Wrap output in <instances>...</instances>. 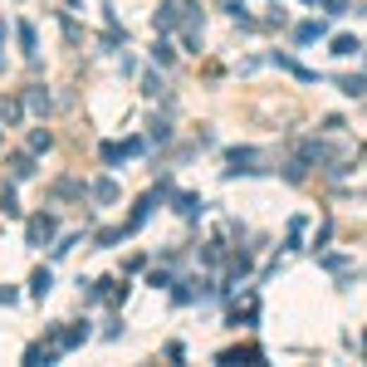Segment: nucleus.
<instances>
[{"label":"nucleus","mask_w":367,"mask_h":367,"mask_svg":"<svg viewBox=\"0 0 367 367\" xmlns=\"http://www.w3.org/2000/svg\"><path fill=\"white\" fill-rule=\"evenodd\" d=\"M191 20H201L196 15V0H167L162 10H157V35H167V30H182Z\"/></svg>","instance_id":"f257e3e1"},{"label":"nucleus","mask_w":367,"mask_h":367,"mask_svg":"<svg viewBox=\"0 0 367 367\" xmlns=\"http://www.w3.org/2000/svg\"><path fill=\"white\" fill-rule=\"evenodd\" d=\"M225 172L240 177V172H265V167H260V152L255 147H230L225 152Z\"/></svg>","instance_id":"f03ea898"},{"label":"nucleus","mask_w":367,"mask_h":367,"mask_svg":"<svg viewBox=\"0 0 367 367\" xmlns=\"http://www.w3.org/2000/svg\"><path fill=\"white\" fill-rule=\"evenodd\" d=\"M84 338H89V323H69V328H54V333H49V348L64 358V353H69V348H79Z\"/></svg>","instance_id":"7ed1b4c3"},{"label":"nucleus","mask_w":367,"mask_h":367,"mask_svg":"<svg viewBox=\"0 0 367 367\" xmlns=\"http://www.w3.org/2000/svg\"><path fill=\"white\" fill-rule=\"evenodd\" d=\"M54 230H59V225H54V216H30L25 240H30V245H49V240H54Z\"/></svg>","instance_id":"20e7f679"},{"label":"nucleus","mask_w":367,"mask_h":367,"mask_svg":"<svg viewBox=\"0 0 367 367\" xmlns=\"http://www.w3.org/2000/svg\"><path fill=\"white\" fill-rule=\"evenodd\" d=\"M10 177L15 182H30L35 177V152H10Z\"/></svg>","instance_id":"39448f33"},{"label":"nucleus","mask_w":367,"mask_h":367,"mask_svg":"<svg viewBox=\"0 0 367 367\" xmlns=\"http://www.w3.org/2000/svg\"><path fill=\"white\" fill-rule=\"evenodd\" d=\"M89 196L98 201V206H113V201H118V182H108V177H103V182L89 186Z\"/></svg>","instance_id":"423d86ee"},{"label":"nucleus","mask_w":367,"mask_h":367,"mask_svg":"<svg viewBox=\"0 0 367 367\" xmlns=\"http://www.w3.org/2000/svg\"><path fill=\"white\" fill-rule=\"evenodd\" d=\"M25 108H30V113H49L54 98H49V89H30V93H25Z\"/></svg>","instance_id":"0eeeda50"},{"label":"nucleus","mask_w":367,"mask_h":367,"mask_svg":"<svg viewBox=\"0 0 367 367\" xmlns=\"http://www.w3.org/2000/svg\"><path fill=\"white\" fill-rule=\"evenodd\" d=\"M220 363H265V353L260 348H230V353H220Z\"/></svg>","instance_id":"6e6552de"},{"label":"nucleus","mask_w":367,"mask_h":367,"mask_svg":"<svg viewBox=\"0 0 367 367\" xmlns=\"http://www.w3.org/2000/svg\"><path fill=\"white\" fill-rule=\"evenodd\" d=\"M20 118H25V103H20V98H0V123H10V127H15Z\"/></svg>","instance_id":"1a4fd4ad"},{"label":"nucleus","mask_w":367,"mask_h":367,"mask_svg":"<svg viewBox=\"0 0 367 367\" xmlns=\"http://www.w3.org/2000/svg\"><path fill=\"white\" fill-rule=\"evenodd\" d=\"M338 89L348 93V98H363V93H367V74H343V79H338Z\"/></svg>","instance_id":"9d476101"},{"label":"nucleus","mask_w":367,"mask_h":367,"mask_svg":"<svg viewBox=\"0 0 367 367\" xmlns=\"http://www.w3.org/2000/svg\"><path fill=\"white\" fill-rule=\"evenodd\" d=\"M49 289H54V275H49V270H35V275H30V294H35V299H44Z\"/></svg>","instance_id":"9b49d317"},{"label":"nucleus","mask_w":367,"mask_h":367,"mask_svg":"<svg viewBox=\"0 0 367 367\" xmlns=\"http://www.w3.org/2000/svg\"><path fill=\"white\" fill-rule=\"evenodd\" d=\"M318 35H323V20H304V25L294 30V39H299V44H313Z\"/></svg>","instance_id":"f8f14e48"},{"label":"nucleus","mask_w":367,"mask_h":367,"mask_svg":"<svg viewBox=\"0 0 367 367\" xmlns=\"http://www.w3.org/2000/svg\"><path fill=\"white\" fill-rule=\"evenodd\" d=\"M142 93H147V98H167V84H162V74H142Z\"/></svg>","instance_id":"ddd939ff"},{"label":"nucleus","mask_w":367,"mask_h":367,"mask_svg":"<svg viewBox=\"0 0 367 367\" xmlns=\"http://www.w3.org/2000/svg\"><path fill=\"white\" fill-rule=\"evenodd\" d=\"M358 49H363V44H358L353 35H338V39H333V54H338V59H348V54H358Z\"/></svg>","instance_id":"4468645a"},{"label":"nucleus","mask_w":367,"mask_h":367,"mask_svg":"<svg viewBox=\"0 0 367 367\" xmlns=\"http://www.w3.org/2000/svg\"><path fill=\"white\" fill-rule=\"evenodd\" d=\"M49 147H54V132L35 127V132H30V152H49Z\"/></svg>","instance_id":"2eb2a0df"},{"label":"nucleus","mask_w":367,"mask_h":367,"mask_svg":"<svg viewBox=\"0 0 367 367\" xmlns=\"http://www.w3.org/2000/svg\"><path fill=\"white\" fill-rule=\"evenodd\" d=\"M152 59H157V64H162V69H167V64H172V59H177V49H172V44H167V39H157V44H152Z\"/></svg>","instance_id":"dca6fc26"},{"label":"nucleus","mask_w":367,"mask_h":367,"mask_svg":"<svg viewBox=\"0 0 367 367\" xmlns=\"http://www.w3.org/2000/svg\"><path fill=\"white\" fill-rule=\"evenodd\" d=\"M177 211H182V216H196V211H201V196L182 191V196H177Z\"/></svg>","instance_id":"f3484780"},{"label":"nucleus","mask_w":367,"mask_h":367,"mask_svg":"<svg viewBox=\"0 0 367 367\" xmlns=\"http://www.w3.org/2000/svg\"><path fill=\"white\" fill-rule=\"evenodd\" d=\"M172 137V123L167 118H152V142H167Z\"/></svg>","instance_id":"a211bd4d"},{"label":"nucleus","mask_w":367,"mask_h":367,"mask_svg":"<svg viewBox=\"0 0 367 367\" xmlns=\"http://www.w3.org/2000/svg\"><path fill=\"white\" fill-rule=\"evenodd\" d=\"M0 211H5V216H20V201H15V191H10V186L0 191Z\"/></svg>","instance_id":"6ab92c4d"},{"label":"nucleus","mask_w":367,"mask_h":367,"mask_svg":"<svg viewBox=\"0 0 367 367\" xmlns=\"http://www.w3.org/2000/svg\"><path fill=\"white\" fill-rule=\"evenodd\" d=\"M20 44H25V54H35V44H39V39H35V30H30V25H20Z\"/></svg>","instance_id":"aec40b11"},{"label":"nucleus","mask_w":367,"mask_h":367,"mask_svg":"<svg viewBox=\"0 0 367 367\" xmlns=\"http://www.w3.org/2000/svg\"><path fill=\"white\" fill-rule=\"evenodd\" d=\"M304 5H313V0H304Z\"/></svg>","instance_id":"412c9836"}]
</instances>
